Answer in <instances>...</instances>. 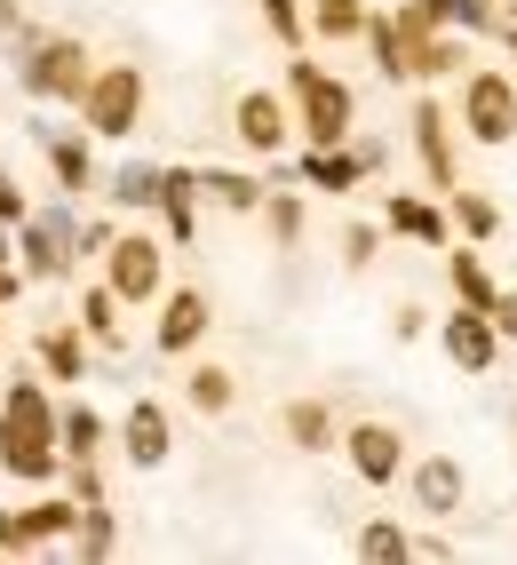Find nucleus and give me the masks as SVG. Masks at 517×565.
I'll list each match as a JSON object with an SVG mask.
<instances>
[{"label":"nucleus","instance_id":"14","mask_svg":"<svg viewBox=\"0 0 517 565\" xmlns=\"http://www.w3.org/2000/svg\"><path fill=\"white\" fill-rule=\"evenodd\" d=\"M215 319H207V295L200 287H160V327H152V351L160 359H183V351H200V334H207Z\"/></svg>","mask_w":517,"mask_h":565},{"label":"nucleus","instance_id":"6","mask_svg":"<svg viewBox=\"0 0 517 565\" xmlns=\"http://www.w3.org/2000/svg\"><path fill=\"white\" fill-rule=\"evenodd\" d=\"M9 239H17L24 279H72V263H80V223H72V207H24V223Z\"/></svg>","mask_w":517,"mask_h":565},{"label":"nucleus","instance_id":"19","mask_svg":"<svg viewBox=\"0 0 517 565\" xmlns=\"http://www.w3.org/2000/svg\"><path fill=\"white\" fill-rule=\"evenodd\" d=\"M104 438H112V423H104L88 398L56 406V455H64V462H96V455H104Z\"/></svg>","mask_w":517,"mask_h":565},{"label":"nucleus","instance_id":"28","mask_svg":"<svg viewBox=\"0 0 517 565\" xmlns=\"http://www.w3.org/2000/svg\"><path fill=\"white\" fill-rule=\"evenodd\" d=\"M80 557H112L120 550V518H112V502H80V518H72V534H64Z\"/></svg>","mask_w":517,"mask_h":565},{"label":"nucleus","instance_id":"39","mask_svg":"<svg viewBox=\"0 0 517 565\" xmlns=\"http://www.w3.org/2000/svg\"><path fill=\"white\" fill-rule=\"evenodd\" d=\"M0 550H9V557L32 550V542H24V510H0Z\"/></svg>","mask_w":517,"mask_h":565},{"label":"nucleus","instance_id":"12","mask_svg":"<svg viewBox=\"0 0 517 565\" xmlns=\"http://www.w3.org/2000/svg\"><path fill=\"white\" fill-rule=\"evenodd\" d=\"M120 455H128L136 470H160V462L175 455V414H168L160 398H136V406L120 414Z\"/></svg>","mask_w":517,"mask_h":565},{"label":"nucleus","instance_id":"36","mask_svg":"<svg viewBox=\"0 0 517 565\" xmlns=\"http://www.w3.org/2000/svg\"><path fill=\"white\" fill-rule=\"evenodd\" d=\"M375 247H383L375 223H351V232H343V263H351V271H366V263H375Z\"/></svg>","mask_w":517,"mask_h":565},{"label":"nucleus","instance_id":"27","mask_svg":"<svg viewBox=\"0 0 517 565\" xmlns=\"http://www.w3.org/2000/svg\"><path fill=\"white\" fill-rule=\"evenodd\" d=\"M41 366L56 374V383H88V334L80 327H49L41 334Z\"/></svg>","mask_w":517,"mask_h":565},{"label":"nucleus","instance_id":"2","mask_svg":"<svg viewBox=\"0 0 517 565\" xmlns=\"http://www.w3.org/2000/svg\"><path fill=\"white\" fill-rule=\"evenodd\" d=\"M17 41V88L32 96V104H80V88H88V72H96V56H88V41H72V32H9Z\"/></svg>","mask_w":517,"mask_h":565},{"label":"nucleus","instance_id":"18","mask_svg":"<svg viewBox=\"0 0 517 565\" xmlns=\"http://www.w3.org/2000/svg\"><path fill=\"white\" fill-rule=\"evenodd\" d=\"M446 287H454V303H470V311H486L494 303V263L477 255V239H446Z\"/></svg>","mask_w":517,"mask_h":565},{"label":"nucleus","instance_id":"32","mask_svg":"<svg viewBox=\"0 0 517 565\" xmlns=\"http://www.w3.org/2000/svg\"><path fill=\"white\" fill-rule=\"evenodd\" d=\"M358 557H383V565H398V557H414V534H406L398 518H366V525H358Z\"/></svg>","mask_w":517,"mask_h":565},{"label":"nucleus","instance_id":"13","mask_svg":"<svg viewBox=\"0 0 517 565\" xmlns=\"http://www.w3.org/2000/svg\"><path fill=\"white\" fill-rule=\"evenodd\" d=\"M335 446L351 455V470H358L366 486H398V470H406V438H398L390 423H351Z\"/></svg>","mask_w":517,"mask_h":565},{"label":"nucleus","instance_id":"21","mask_svg":"<svg viewBox=\"0 0 517 565\" xmlns=\"http://www.w3.org/2000/svg\"><path fill=\"white\" fill-rule=\"evenodd\" d=\"M279 423H287V438L303 446V455H335V438H343V423H335V406H326V398H287Z\"/></svg>","mask_w":517,"mask_h":565},{"label":"nucleus","instance_id":"37","mask_svg":"<svg viewBox=\"0 0 517 565\" xmlns=\"http://www.w3.org/2000/svg\"><path fill=\"white\" fill-rule=\"evenodd\" d=\"M486 319H494V334H502V343H517V295H509V287H494Z\"/></svg>","mask_w":517,"mask_h":565},{"label":"nucleus","instance_id":"26","mask_svg":"<svg viewBox=\"0 0 517 565\" xmlns=\"http://www.w3.org/2000/svg\"><path fill=\"white\" fill-rule=\"evenodd\" d=\"M303 24H311V41H358V32H366V0H311V9H303Z\"/></svg>","mask_w":517,"mask_h":565},{"label":"nucleus","instance_id":"16","mask_svg":"<svg viewBox=\"0 0 517 565\" xmlns=\"http://www.w3.org/2000/svg\"><path fill=\"white\" fill-rule=\"evenodd\" d=\"M383 223H390L398 239H414V247H446V239H454L446 200H422V192H390V200H383Z\"/></svg>","mask_w":517,"mask_h":565},{"label":"nucleus","instance_id":"17","mask_svg":"<svg viewBox=\"0 0 517 565\" xmlns=\"http://www.w3.org/2000/svg\"><path fill=\"white\" fill-rule=\"evenodd\" d=\"M462 72H470V32H454V24L406 49V81H422V88H438V81H462Z\"/></svg>","mask_w":517,"mask_h":565},{"label":"nucleus","instance_id":"25","mask_svg":"<svg viewBox=\"0 0 517 565\" xmlns=\"http://www.w3.org/2000/svg\"><path fill=\"white\" fill-rule=\"evenodd\" d=\"M183 406L192 414H231L239 406V374L231 366H192L183 374Z\"/></svg>","mask_w":517,"mask_h":565},{"label":"nucleus","instance_id":"44","mask_svg":"<svg viewBox=\"0 0 517 565\" xmlns=\"http://www.w3.org/2000/svg\"><path fill=\"white\" fill-rule=\"evenodd\" d=\"M494 9H517V0H494Z\"/></svg>","mask_w":517,"mask_h":565},{"label":"nucleus","instance_id":"33","mask_svg":"<svg viewBox=\"0 0 517 565\" xmlns=\"http://www.w3.org/2000/svg\"><path fill=\"white\" fill-rule=\"evenodd\" d=\"M255 215H263V232L279 239V247H303V200H294V192H263V207H255Z\"/></svg>","mask_w":517,"mask_h":565},{"label":"nucleus","instance_id":"35","mask_svg":"<svg viewBox=\"0 0 517 565\" xmlns=\"http://www.w3.org/2000/svg\"><path fill=\"white\" fill-rule=\"evenodd\" d=\"M255 9H263V24H271V41H287V49H303V0H255Z\"/></svg>","mask_w":517,"mask_h":565},{"label":"nucleus","instance_id":"23","mask_svg":"<svg viewBox=\"0 0 517 565\" xmlns=\"http://www.w3.org/2000/svg\"><path fill=\"white\" fill-rule=\"evenodd\" d=\"M160 215H168V232L175 239H192V215H200V168H160V200H152Z\"/></svg>","mask_w":517,"mask_h":565},{"label":"nucleus","instance_id":"40","mask_svg":"<svg viewBox=\"0 0 517 565\" xmlns=\"http://www.w3.org/2000/svg\"><path fill=\"white\" fill-rule=\"evenodd\" d=\"M422 319H430L422 303H398V311H390V334H398V343H414V334H422Z\"/></svg>","mask_w":517,"mask_h":565},{"label":"nucleus","instance_id":"43","mask_svg":"<svg viewBox=\"0 0 517 565\" xmlns=\"http://www.w3.org/2000/svg\"><path fill=\"white\" fill-rule=\"evenodd\" d=\"M0 334H9V303H0Z\"/></svg>","mask_w":517,"mask_h":565},{"label":"nucleus","instance_id":"7","mask_svg":"<svg viewBox=\"0 0 517 565\" xmlns=\"http://www.w3.org/2000/svg\"><path fill=\"white\" fill-rule=\"evenodd\" d=\"M104 287L120 295V303H160L168 287V247L152 232H112V247H104Z\"/></svg>","mask_w":517,"mask_h":565},{"label":"nucleus","instance_id":"22","mask_svg":"<svg viewBox=\"0 0 517 565\" xmlns=\"http://www.w3.org/2000/svg\"><path fill=\"white\" fill-rule=\"evenodd\" d=\"M41 152H49V168H56V183H64V192H96L88 136H56V128H41Z\"/></svg>","mask_w":517,"mask_h":565},{"label":"nucleus","instance_id":"41","mask_svg":"<svg viewBox=\"0 0 517 565\" xmlns=\"http://www.w3.org/2000/svg\"><path fill=\"white\" fill-rule=\"evenodd\" d=\"M494 41H502V49L517 56V9H502V17H494Z\"/></svg>","mask_w":517,"mask_h":565},{"label":"nucleus","instance_id":"29","mask_svg":"<svg viewBox=\"0 0 517 565\" xmlns=\"http://www.w3.org/2000/svg\"><path fill=\"white\" fill-rule=\"evenodd\" d=\"M72 518H80V502H72V494H56V486H49V494L24 510V542H32V550L64 542V534H72Z\"/></svg>","mask_w":517,"mask_h":565},{"label":"nucleus","instance_id":"10","mask_svg":"<svg viewBox=\"0 0 517 565\" xmlns=\"http://www.w3.org/2000/svg\"><path fill=\"white\" fill-rule=\"evenodd\" d=\"M438 343H446V359L462 366V374H494L502 366V334H494V319L486 311H470V303H454L446 319H438Z\"/></svg>","mask_w":517,"mask_h":565},{"label":"nucleus","instance_id":"11","mask_svg":"<svg viewBox=\"0 0 517 565\" xmlns=\"http://www.w3.org/2000/svg\"><path fill=\"white\" fill-rule=\"evenodd\" d=\"M406 494H414V510H430V518H462V502H470V478H462V462L454 455H406Z\"/></svg>","mask_w":517,"mask_h":565},{"label":"nucleus","instance_id":"31","mask_svg":"<svg viewBox=\"0 0 517 565\" xmlns=\"http://www.w3.org/2000/svg\"><path fill=\"white\" fill-rule=\"evenodd\" d=\"M358 41H366V56H375L383 81H406V41H398V24H390L383 9H366V32H358Z\"/></svg>","mask_w":517,"mask_h":565},{"label":"nucleus","instance_id":"34","mask_svg":"<svg viewBox=\"0 0 517 565\" xmlns=\"http://www.w3.org/2000/svg\"><path fill=\"white\" fill-rule=\"evenodd\" d=\"M152 200H160V168H143V160L112 168V207H152Z\"/></svg>","mask_w":517,"mask_h":565},{"label":"nucleus","instance_id":"20","mask_svg":"<svg viewBox=\"0 0 517 565\" xmlns=\"http://www.w3.org/2000/svg\"><path fill=\"white\" fill-rule=\"evenodd\" d=\"M446 223H454V239L494 247V239H502V200H494V192H470V183H454V192H446Z\"/></svg>","mask_w":517,"mask_h":565},{"label":"nucleus","instance_id":"9","mask_svg":"<svg viewBox=\"0 0 517 565\" xmlns=\"http://www.w3.org/2000/svg\"><path fill=\"white\" fill-rule=\"evenodd\" d=\"M231 128H239V143H247L255 160H279V152H287V136H294V111H287L279 88H239Z\"/></svg>","mask_w":517,"mask_h":565},{"label":"nucleus","instance_id":"5","mask_svg":"<svg viewBox=\"0 0 517 565\" xmlns=\"http://www.w3.org/2000/svg\"><path fill=\"white\" fill-rule=\"evenodd\" d=\"M80 128L104 136V143H120L143 128V72L136 64H96L88 72V88H80Z\"/></svg>","mask_w":517,"mask_h":565},{"label":"nucleus","instance_id":"1","mask_svg":"<svg viewBox=\"0 0 517 565\" xmlns=\"http://www.w3.org/2000/svg\"><path fill=\"white\" fill-rule=\"evenodd\" d=\"M0 470L17 486H56L64 455H56V398L41 374H9L0 391Z\"/></svg>","mask_w":517,"mask_h":565},{"label":"nucleus","instance_id":"30","mask_svg":"<svg viewBox=\"0 0 517 565\" xmlns=\"http://www.w3.org/2000/svg\"><path fill=\"white\" fill-rule=\"evenodd\" d=\"M200 200L231 207V215H255V207H263V183L239 175V168H207V175H200Z\"/></svg>","mask_w":517,"mask_h":565},{"label":"nucleus","instance_id":"3","mask_svg":"<svg viewBox=\"0 0 517 565\" xmlns=\"http://www.w3.org/2000/svg\"><path fill=\"white\" fill-rule=\"evenodd\" d=\"M279 96H287V111H294V128H303V143H351V128H358V96H351V81H335L326 64L294 56Z\"/></svg>","mask_w":517,"mask_h":565},{"label":"nucleus","instance_id":"15","mask_svg":"<svg viewBox=\"0 0 517 565\" xmlns=\"http://www.w3.org/2000/svg\"><path fill=\"white\" fill-rule=\"evenodd\" d=\"M294 175L311 183V192H358L366 175V152H351V143H303V160H294Z\"/></svg>","mask_w":517,"mask_h":565},{"label":"nucleus","instance_id":"42","mask_svg":"<svg viewBox=\"0 0 517 565\" xmlns=\"http://www.w3.org/2000/svg\"><path fill=\"white\" fill-rule=\"evenodd\" d=\"M17 24H24V17H17V0H0V41H9Z\"/></svg>","mask_w":517,"mask_h":565},{"label":"nucleus","instance_id":"8","mask_svg":"<svg viewBox=\"0 0 517 565\" xmlns=\"http://www.w3.org/2000/svg\"><path fill=\"white\" fill-rule=\"evenodd\" d=\"M406 128H414V160H422V175H430V192H454V183H462V160H454V111L438 104V96H422L414 111H406Z\"/></svg>","mask_w":517,"mask_h":565},{"label":"nucleus","instance_id":"4","mask_svg":"<svg viewBox=\"0 0 517 565\" xmlns=\"http://www.w3.org/2000/svg\"><path fill=\"white\" fill-rule=\"evenodd\" d=\"M454 128L470 143H486V152H502V143H517V81L502 64H470L462 72V96H454Z\"/></svg>","mask_w":517,"mask_h":565},{"label":"nucleus","instance_id":"38","mask_svg":"<svg viewBox=\"0 0 517 565\" xmlns=\"http://www.w3.org/2000/svg\"><path fill=\"white\" fill-rule=\"evenodd\" d=\"M24 192H17V175H9V160H0V223H24Z\"/></svg>","mask_w":517,"mask_h":565},{"label":"nucleus","instance_id":"24","mask_svg":"<svg viewBox=\"0 0 517 565\" xmlns=\"http://www.w3.org/2000/svg\"><path fill=\"white\" fill-rule=\"evenodd\" d=\"M120 311H128V303H120V295H112V287L96 279V287L80 295V319H72V327H80V334H88L96 351H120Z\"/></svg>","mask_w":517,"mask_h":565}]
</instances>
